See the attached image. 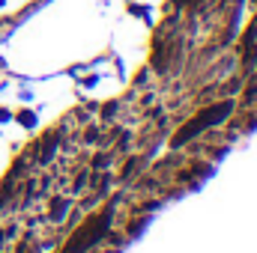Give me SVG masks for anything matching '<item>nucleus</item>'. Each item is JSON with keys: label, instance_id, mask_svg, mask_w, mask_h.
<instances>
[{"label": "nucleus", "instance_id": "2", "mask_svg": "<svg viewBox=\"0 0 257 253\" xmlns=\"http://www.w3.org/2000/svg\"><path fill=\"white\" fill-rule=\"evenodd\" d=\"M66 208H69V202H66V200H57V202H54V208H51V218H54V220H63Z\"/></svg>", "mask_w": 257, "mask_h": 253}, {"label": "nucleus", "instance_id": "4", "mask_svg": "<svg viewBox=\"0 0 257 253\" xmlns=\"http://www.w3.org/2000/svg\"><path fill=\"white\" fill-rule=\"evenodd\" d=\"M93 140H99V131H96V128L87 131V143H93Z\"/></svg>", "mask_w": 257, "mask_h": 253}, {"label": "nucleus", "instance_id": "1", "mask_svg": "<svg viewBox=\"0 0 257 253\" xmlns=\"http://www.w3.org/2000/svg\"><path fill=\"white\" fill-rule=\"evenodd\" d=\"M57 143H60V137L51 131V134L45 137V143H42V158H39L42 164H45V161H51V152H54V146H57Z\"/></svg>", "mask_w": 257, "mask_h": 253}, {"label": "nucleus", "instance_id": "3", "mask_svg": "<svg viewBox=\"0 0 257 253\" xmlns=\"http://www.w3.org/2000/svg\"><path fill=\"white\" fill-rule=\"evenodd\" d=\"M21 122H24V126H33V122H36V116H30V114H21Z\"/></svg>", "mask_w": 257, "mask_h": 253}]
</instances>
